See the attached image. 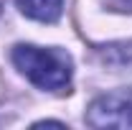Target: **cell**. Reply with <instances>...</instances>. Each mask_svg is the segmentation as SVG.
Masks as SVG:
<instances>
[{"label": "cell", "instance_id": "cell-5", "mask_svg": "<svg viewBox=\"0 0 132 130\" xmlns=\"http://www.w3.org/2000/svg\"><path fill=\"white\" fill-rule=\"evenodd\" d=\"M114 10H132V0H107Z\"/></svg>", "mask_w": 132, "mask_h": 130}, {"label": "cell", "instance_id": "cell-6", "mask_svg": "<svg viewBox=\"0 0 132 130\" xmlns=\"http://www.w3.org/2000/svg\"><path fill=\"white\" fill-rule=\"evenodd\" d=\"M3 3H5V0H0V10H3Z\"/></svg>", "mask_w": 132, "mask_h": 130}, {"label": "cell", "instance_id": "cell-4", "mask_svg": "<svg viewBox=\"0 0 132 130\" xmlns=\"http://www.w3.org/2000/svg\"><path fill=\"white\" fill-rule=\"evenodd\" d=\"M107 61L117 66H132V44H122V46H109L104 54Z\"/></svg>", "mask_w": 132, "mask_h": 130}, {"label": "cell", "instance_id": "cell-1", "mask_svg": "<svg viewBox=\"0 0 132 130\" xmlns=\"http://www.w3.org/2000/svg\"><path fill=\"white\" fill-rule=\"evenodd\" d=\"M13 64L20 74L48 92H61L71 82V59L61 49H41L31 44L13 46Z\"/></svg>", "mask_w": 132, "mask_h": 130}, {"label": "cell", "instance_id": "cell-2", "mask_svg": "<svg viewBox=\"0 0 132 130\" xmlns=\"http://www.w3.org/2000/svg\"><path fill=\"white\" fill-rule=\"evenodd\" d=\"M86 125L92 128H132V87L99 95L86 110Z\"/></svg>", "mask_w": 132, "mask_h": 130}, {"label": "cell", "instance_id": "cell-3", "mask_svg": "<svg viewBox=\"0 0 132 130\" xmlns=\"http://www.w3.org/2000/svg\"><path fill=\"white\" fill-rule=\"evenodd\" d=\"M18 8L23 16L41 20V23H53L61 16L64 0H18Z\"/></svg>", "mask_w": 132, "mask_h": 130}]
</instances>
